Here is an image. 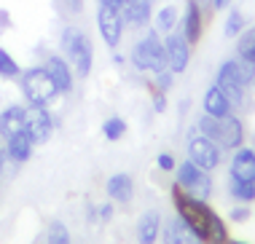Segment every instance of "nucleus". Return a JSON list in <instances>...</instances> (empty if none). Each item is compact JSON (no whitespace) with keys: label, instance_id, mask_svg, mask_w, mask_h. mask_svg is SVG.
Segmentation results:
<instances>
[{"label":"nucleus","instance_id":"36","mask_svg":"<svg viewBox=\"0 0 255 244\" xmlns=\"http://www.w3.org/2000/svg\"><path fill=\"white\" fill-rule=\"evenodd\" d=\"M3 161H5V153H3V148H0V166H3Z\"/></svg>","mask_w":255,"mask_h":244},{"label":"nucleus","instance_id":"4","mask_svg":"<svg viewBox=\"0 0 255 244\" xmlns=\"http://www.w3.org/2000/svg\"><path fill=\"white\" fill-rule=\"evenodd\" d=\"M22 92H24L30 105L49 108V105L57 100L59 89H57V83L51 81L49 70H46L43 65H38V67H27L22 73Z\"/></svg>","mask_w":255,"mask_h":244},{"label":"nucleus","instance_id":"28","mask_svg":"<svg viewBox=\"0 0 255 244\" xmlns=\"http://www.w3.org/2000/svg\"><path fill=\"white\" fill-rule=\"evenodd\" d=\"M172 83H175V73H172V70H161V73L153 75V86L158 92H169Z\"/></svg>","mask_w":255,"mask_h":244},{"label":"nucleus","instance_id":"31","mask_svg":"<svg viewBox=\"0 0 255 244\" xmlns=\"http://www.w3.org/2000/svg\"><path fill=\"white\" fill-rule=\"evenodd\" d=\"M62 3H65V8L70 13H81V11H84V0H62Z\"/></svg>","mask_w":255,"mask_h":244},{"label":"nucleus","instance_id":"8","mask_svg":"<svg viewBox=\"0 0 255 244\" xmlns=\"http://www.w3.org/2000/svg\"><path fill=\"white\" fill-rule=\"evenodd\" d=\"M245 123L242 118H239L237 113L226 116V118H218V129H215V139L212 142L220 145V150H237L245 145Z\"/></svg>","mask_w":255,"mask_h":244},{"label":"nucleus","instance_id":"7","mask_svg":"<svg viewBox=\"0 0 255 244\" xmlns=\"http://www.w3.org/2000/svg\"><path fill=\"white\" fill-rule=\"evenodd\" d=\"M164 48H167V70H172L175 75H180L191 65V46L185 40V35L180 30H172L169 35H164Z\"/></svg>","mask_w":255,"mask_h":244},{"label":"nucleus","instance_id":"21","mask_svg":"<svg viewBox=\"0 0 255 244\" xmlns=\"http://www.w3.org/2000/svg\"><path fill=\"white\" fill-rule=\"evenodd\" d=\"M237 57L245 59V62H250V65H255V27L245 30L237 38Z\"/></svg>","mask_w":255,"mask_h":244},{"label":"nucleus","instance_id":"25","mask_svg":"<svg viewBox=\"0 0 255 244\" xmlns=\"http://www.w3.org/2000/svg\"><path fill=\"white\" fill-rule=\"evenodd\" d=\"M19 75H22V67L16 65V59L5 48H0V78H19Z\"/></svg>","mask_w":255,"mask_h":244},{"label":"nucleus","instance_id":"13","mask_svg":"<svg viewBox=\"0 0 255 244\" xmlns=\"http://www.w3.org/2000/svg\"><path fill=\"white\" fill-rule=\"evenodd\" d=\"M46 70H49L51 81L57 83L59 94H70L73 92V83H75V73L70 67V62H67L65 57H57V54H51L49 59H46Z\"/></svg>","mask_w":255,"mask_h":244},{"label":"nucleus","instance_id":"20","mask_svg":"<svg viewBox=\"0 0 255 244\" xmlns=\"http://www.w3.org/2000/svg\"><path fill=\"white\" fill-rule=\"evenodd\" d=\"M153 30L158 35H169L172 30H177L180 27V11H177V5H164V8L153 11Z\"/></svg>","mask_w":255,"mask_h":244},{"label":"nucleus","instance_id":"26","mask_svg":"<svg viewBox=\"0 0 255 244\" xmlns=\"http://www.w3.org/2000/svg\"><path fill=\"white\" fill-rule=\"evenodd\" d=\"M46 244H70V231H67L65 223L54 220L46 231Z\"/></svg>","mask_w":255,"mask_h":244},{"label":"nucleus","instance_id":"32","mask_svg":"<svg viewBox=\"0 0 255 244\" xmlns=\"http://www.w3.org/2000/svg\"><path fill=\"white\" fill-rule=\"evenodd\" d=\"M110 218H113V207H110V204H102V207H100V220L105 223V220H110Z\"/></svg>","mask_w":255,"mask_h":244},{"label":"nucleus","instance_id":"12","mask_svg":"<svg viewBox=\"0 0 255 244\" xmlns=\"http://www.w3.org/2000/svg\"><path fill=\"white\" fill-rule=\"evenodd\" d=\"M158 0H124L121 5V16H124V24L134 27H148L150 19H153V8H156Z\"/></svg>","mask_w":255,"mask_h":244},{"label":"nucleus","instance_id":"9","mask_svg":"<svg viewBox=\"0 0 255 244\" xmlns=\"http://www.w3.org/2000/svg\"><path fill=\"white\" fill-rule=\"evenodd\" d=\"M97 27H100V35L105 40L108 48H116L124 38V16H121V8H108V5H97Z\"/></svg>","mask_w":255,"mask_h":244},{"label":"nucleus","instance_id":"30","mask_svg":"<svg viewBox=\"0 0 255 244\" xmlns=\"http://www.w3.org/2000/svg\"><path fill=\"white\" fill-rule=\"evenodd\" d=\"M150 89H153V110L156 113H164L167 110V92H158L153 83H150Z\"/></svg>","mask_w":255,"mask_h":244},{"label":"nucleus","instance_id":"29","mask_svg":"<svg viewBox=\"0 0 255 244\" xmlns=\"http://www.w3.org/2000/svg\"><path fill=\"white\" fill-rule=\"evenodd\" d=\"M156 164H158V169H161V172H175V166H177V161H175L172 153H158Z\"/></svg>","mask_w":255,"mask_h":244},{"label":"nucleus","instance_id":"6","mask_svg":"<svg viewBox=\"0 0 255 244\" xmlns=\"http://www.w3.org/2000/svg\"><path fill=\"white\" fill-rule=\"evenodd\" d=\"M188 158L199 166V169L215 172L220 166V158H223V150H220L218 142H212L210 137L199 134V131L194 129L188 134Z\"/></svg>","mask_w":255,"mask_h":244},{"label":"nucleus","instance_id":"5","mask_svg":"<svg viewBox=\"0 0 255 244\" xmlns=\"http://www.w3.org/2000/svg\"><path fill=\"white\" fill-rule=\"evenodd\" d=\"M175 183L183 188L185 193H191V196L207 201L212 196V180H210V172L199 169V166L191 161V158H185L183 164L175 166Z\"/></svg>","mask_w":255,"mask_h":244},{"label":"nucleus","instance_id":"3","mask_svg":"<svg viewBox=\"0 0 255 244\" xmlns=\"http://www.w3.org/2000/svg\"><path fill=\"white\" fill-rule=\"evenodd\" d=\"M132 65L140 70V73H161L167 70V48H164V38L156 30L145 32L140 40L134 43L132 54H129Z\"/></svg>","mask_w":255,"mask_h":244},{"label":"nucleus","instance_id":"27","mask_svg":"<svg viewBox=\"0 0 255 244\" xmlns=\"http://www.w3.org/2000/svg\"><path fill=\"white\" fill-rule=\"evenodd\" d=\"M250 218H253V207L250 204H237V207L229 209V220L231 223H247Z\"/></svg>","mask_w":255,"mask_h":244},{"label":"nucleus","instance_id":"23","mask_svg":"<svg viewBox=\"0 0 255 244\" xmlns=\"http://www.w3.org/2000/svg\"><path fill=\"white\" fill-rule=\"evenodd\" d=\"M247 30V16L239 8H231L229 16H226V24H223V32L229 35V38H239Z\"/></svg>","mask_w":255,"mask_h":244},{"label":"nucleus","instance_id":"15","mask_svg":"<svg viewBox=\"0 0 255 244\" xmlns=\"http://www.w3.org/2000/svg\"><path fill=\"white\" fill-rule=\"evenodd\" d=\"M202 108H204V113H207V116H212V118H226V116H231V113H234V108H231L229 97L220 92L218 83H212V86L204 92Z\"/></svg>","mask_w":255,"mask_h":244},{"label":"nucleus","instance_id":"17","mask_svg":"<svg viewBox=\"0 0 255 244\" xmlns=\"http://www.w3.org/2000/svg\"><path fill=\"white\" fill-rule=\"evenodd\" d=\"M164 244H202V239L175 215L172 220L164 223Z\"/></svg>","mask_w":255,"mask_h":244},{"label":"nucleus","instance_id":"37","mask_svg":"<svg viewBox=\"0 0 255 244\" xmlns=\"http://www.w3.org/2000/svg\"><path fill=\"white\" fill-rule=\"evenodd\" d=\"M229 244H247V242H242V239H231Z\"/></svg>","mask_w":255,"mask_h":244},{"label":"nucleus","instance_id":"24","mask_svg":"<svg viewBox=\"0 0 255 244\" xmlns=\"http://www.w3.org/2000/svg\"><path fill=\"white\" fill-rule=\"evenodd\" d=\"M102 134H105L110 142H116V139H121L124 134H127V121L119 116H110L105 123H102Z\"/></svg>","mask_w":255,"mask_h":244},{"label":"nucleus","instance_id":"1","mask_svg":"<svg viewBox=\"0 0 255 244\" xmlns=\"http://www.w3.org/2000/svg\"><path fill=\"white\" fill-rule=\"evenodd\" d=\"M172 204H175V215L202 239V244H229L231 242L226 220L207 201L185 193L177 183L172 185Z\"/></svg>","mask_w":255,"mask_h":244},{"label":"nucleus","instance_id":"35","mask_svg":"<svg viewBox=\"0 0 255 244\" xmlns=\"http://www.w3.org/2000/svg\"><path fill=\"white\" fill-rule=\"evenodd\" d=\"M0 24H3V27H8V24H11V19H8V11H0Z\"/></svg>","mask_w":255,"mask_h":244},{"label":"nucleus","instance_id":"19","mask_svg":"<svg viewBox=\"0 0 255 244\" xmlns=\"http://www.w3.org/2000/svg\"><path fill=\"white\" fill-rule=\"evenodd\" d=\"M32 148H35V142L30 139V134H27V131H22V134H13V137L5 139V156H8L11 161H16V164L30 161Z\"/></svg>","mask_w":255,"mask_h":244},{"label":"nucleus","instance_id":"34","mask_svg":"<svg viewBox=\"0 0 255 244\" xmlns=\"http://www.w3.org/2000/svg\"><path fill=\"white\" fill-rule=\"evenodd\" d=\"M210 3H212V8H215V11H223V8H229L231 0H210Z\"/></svg>","mask_w":255,"mask_h":244},{"label":"nucleus","instance_id":"16","mask_svg":"<svg viewBox=\"0 0 255 244\" xmlns=\"http://www.w3.org/2000/svg\"><path fill=\"white\" fill-rule=\"evenodd\" d=\"M158 234H161V212L158 209H148L137 220V242L140 244H156Z\"/></svg>","mask_w":255,"mask_h":244},{"label":"nucleus","instance_id":"14","mask_svg":"<svg viewBox=\"0 0 255 244\" xmlns=\"http://www.w3.org/2000/svg\"><path fill=\"white\" fill-rule=\"evenodd\" d=\"M22 131H27L24 108H22V105H8V108L0 113V134L8 139L13 134H22Z\"/></svg>","mask_w":255,"mask_h":244},{"label":"nucleus","instance_id":"38","mask_svg":"<svg viewBox=\"0 0 255 244\" xmlns=\"http://www.w3.org/2000/svg\"><path fill=\"white\" fill-rule=\"evenodd\" d=\"M253 218H255V209H253Z\"/></svg>","mask_w":255,"mask_h":244},{"label":"nucleus","instance_id":"33","mask_svg":"<svg viewBox=\"0 0 255 244\" xmlns=\"http://www.w3.org/2000/svg\"><path fill=\"white\" fill-rule=\"evenodd\" d=\"M97 5H108V8H121L124 0H97Z\"/></svg>","mask_w":255,"mask_h":244},{"label":"nucleus","instance_id":"11","mask_svg":"<svg viewBox=\"0 0 255 244\" xmlns=\"http://www.w3.org/2000/svg\"><path fill=\"white\" fill-rule=\"evenodd\" d=\"M229 180L255 183V148L253 145H242V148L234 150L231 164H229Z\"/></svg>","mask_w":255,"mask_h":244},{"label":"nucleus","instance_id":"18","mask_svg":"<svg viewBox=\"0 0 255 244\" xmlns=\"http://www.w3.org/2000/svg\"><path fill=\"white\" fill-rule=\"evenodd\" d=\"M108 196L113 201H119V204H129L134 196V180L129 177L127 172H119V174H110L108 185H105Z\"/></svg>","mask_w":255,"mask_h":244},{"label":"nucleus","instance_id":"22","mask_svg":"<svg viewBox=\"0 0 255 244\" xmlns=\"http://www.w3.org/2000/svg\"><path fill=\"white\" fill-rule=\"evenodd\" d=\"M229 193L237 204H255V183H239L229 180Z\"/></svg>","mask_w":255,"mask_h":244},{"label":"nucleus","instance_id":"10","mask_svg":"<svg viewBox=\"0 0 255 244\" xmlns=\"http://www.w3.org/2000/svg\"><path fill=\"white\" fill-rule=\"evenodd\" d=\"M27 116V134L35 145L49 142L51 131H54V118L49 113V108H40V105H27L24 108Z\"/></svg>","mask_w":255,"mask_h":244},{"label":"nucleus","instance_id":"2","mask_svg":"<svg viewBox=\"0 0 255 244\" xmlns=\"http://www.w3.org/2000/svg\"><path fill=\"white\" fill-rule=\"evenodd\" d=\"M62 51H65L67 62H70L73 73L78 75V78H89V73H92V65H94V46L92 40H89V35L81 30V27H65L62 30Z\"/></svg>","mask_w":255,"mask_h":244}]
</instances>
